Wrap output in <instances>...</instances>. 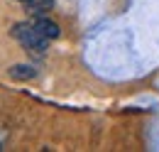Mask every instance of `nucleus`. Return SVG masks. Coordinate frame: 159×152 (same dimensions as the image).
Here are the masks:
<instances>
[{
	"label": "nucleus",
	"instance_id": "nucleus-1",
	"mask_svg": "<svg viewBox=\"0 0 159 152\" xmlns=\"http://www.w3.org/2000/svg\"><path fill=\"white\" fill-rule=\"evenodd\" d=\"M12 37L20 42V47L25 52H30V54H34V57H44V54H47L49 39L39 35V30L34 27V22H17V25L12 27Z\"/></svg>",
	"mask_w": 159,
	"mask_h": 152
},
{
	"label": "nucleus",
	"instance_id": "nucleus-2",
	"mask_svg": "<svg viewBox=\"0 0 159 152\" xmlns=\"http://www.w3.org/2000/svg\"><path fill=\"white\" fill-rule=\"evenodd\" d=\"M34 27L39 30L42 37H47L49 42L52 39H59L61 37V27L54 22L52 17H47V15H42V17H34Z\"/></svg>",
	"mask_w": 159,
	"mask_h": 152
},
{
	"label": "nucleus",
	"instance_id": "nucleus-3",
	"mask_svg": "<svg viewBox=\"0 0 159 152\" xmlns=\"http://www.w3.org/2000/svg\"><path fill=\"white\" fill-rule=\"evenodd\" d=\"M37 66H32V64H15L12 69H10V76L15 78V81H32V78H37Z\"/></svg>",
	"mask_w": 159,
	"mask_h": 152
},
{
	"label": "nucleus",
	"instance_id": "nucleus-4",
	"mask_svg": "<svg viewBox=\"0 0 159 152\" xmlns=\"http://www.w3.org/2000/svg\"><path fill=\"white\" fill-rule=\"evenodd\" d=\"M52 7H54V0H32V2H27V12H30L32 17L47 15Z\"/></svg>",
	"mask_w": 159,
	"mask_h": 152
},
{
	"label": "nucleus",
	"instance_id": "nucleus-5",
	"mask_svg": "<svg viewBox=\"0 0 159 152\" xmlns=\"http://www.w3.org/2000/svg\"><path fill=\"white\" fill-rule=\"evenodd\" d=\"M7 140H10V125L0 118V150L7 147Z\"/></svg>",
	"mask_w": 159,
	"mask_h": 152
},
{
	"label": "nucleus",
	"instance_id": "nucleus-6",
	"mask_svg": "<svg viewBox=\"0 0 159 152\" xmlns=\"http://www.w3.org/2000/svg\"><path fill=\"white\" fill-rule=\"evenodd\" d=\"M17 2H25V5H27V2H32V0H17Z\"/></svg>",
	"mask_w": 159,
	"mask_h": 152
}]
</instances>
